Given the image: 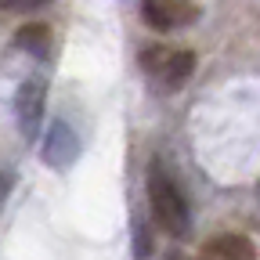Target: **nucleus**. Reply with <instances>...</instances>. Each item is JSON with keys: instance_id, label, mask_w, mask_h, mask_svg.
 I'll list each match as a JSON object with an SVG mask.
<instances>
[{"instance_id": "f257e3e1", "label": "nucleus", "mask_w": 260, "mask_h": 260, "mask_svg": "<svg viewBox=\"0 0 260 260\" xmlns=\"http://www.w3.org/2000/svg\"><path fill=\"white\" fill-rule=\"evenodd\" d=\"M148 203H152L155 224H159L167 235L184 239V235L191 232V210H188V199H184V191L177 188V181H174L167 170H162V167H152V170H148Z\"/></svg>"}, {"instance_id": "f03ea898", "label": "nucleus", "mask_w": 260, "mask_h": 260, "mask_svg": "<svg viewBox=\"0 0 260 260\" xmlns=\"http://www.w3.org/2000/svg\"><path fill=\"white\" fill-rule=\"evenodd\" d=\"M141 69L162 87V90H177L188 83L195 69V54L191 51H170V47H145L141 51Z\"/></svg>"}, {"instance_id": "7ed1b4c3", "label": "nucleus", "mask_w": 260, "mask_h": 260, "mask_svg": "<svg viewBox=\"0 0 260 260\" xmlns=\"http://www.w3.org/2000/svg\"><path fill=\"white\" fill-rule=\"evenodd\" d=\"M141 11H145V22L170 32V29H184L199 18V8L191 0H141Z\"/></svg>"}, {"instance_id": "20e7f679", "label": "nucleus", "mask_w": 260, "mask_h": 260, "mask_svg": "<svg viewBox=\"0 0 260 260\" xmlns=\"http://www.w3.org/2000/svg\"><path fill=\"white\" fill-rule=\"evenodd\" d=\"M76 152H80L76 130L65 123V119H54V126L47 130V141H44V162L54 167V170H65L76 159Z\"/></svg>"}, {"instance_id": "39448f33", "label": "nucleus", "mask_w": 260, "mask_h": 260, "mask_svg": "<svg viewBox=\"0 0 260 260\" xmlns=\"http://www.w3.org/2000/svg\"><path fill=\"white\" fill-rule=\"evenodd\" d=\"M44 102H47V90H44V80H25L15 94V116H18V126L22 134H32L40 126V116H44Z\"/></svg>"}, {"instance_id": "423d86ee", "label": "nucleus", "mask_w": 260, "mask_h": 260, "mask_svg": "<svg viewBox=\"0 0 260 260\" xmlns=\"http://www.w3.org/2000/svg\"><path fill=\"white\" fill-rule=\"evenodd\" d=\"M206 253H210L213 260H256V246H253L246 235H239V232H220V235H213L210 246H206Z\"/></svg>"}, {"instance_id": "0eeeda50", "label": "nucleus", "mask_w": 260, "mask_h": 260, "mask_svg": "<svg viewBox=\"0 0 260 260\" xmlns=\"http://www.w3.org/2000/svg\"><path fill=\"white\" fill-rule=\"evenodd\" d=\"M15 44H18L22 51H29V54H47L51 32H47V25H22V29L15 32Z\"/></svg>"}]
</instances>
